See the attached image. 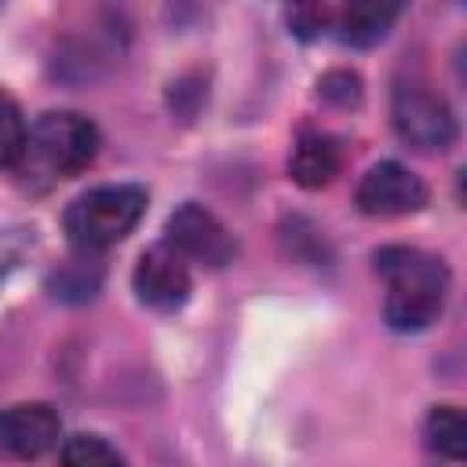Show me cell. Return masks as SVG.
I'll use <instances>...</instances> for the list:
<instances>
[{"label": "cell", "mask_w": 467, "mask_h": 467, "mask_svg": "<svg viewBox=\"0 0 467 467\" xmlns=\"http://www.w3.org/2000/svg\"><path fill=\"white\" fill-rule=\"evenodd\" d=\"M317 88H321V99L332 102V106H339V109L361 106V77L350 73V69H332V73H325Z\"/></svg>", "instance_id": "obj_15"}, {"label": "cell", "mask_w": 467, "mask_h": 467, "mask_svg": "<svg viewBox=\"0 0 467 467\" xmlns=\"http://www.w3.org/2000/svg\"><path fill=\"white\" fill-rule=\"evenodd\" d=\"M164 244L171 252H179L182 259H197L204 266H226L237 252L230 230L201 204L186 201L182 208H175L164 223Z\"/></svg>", "instance_id": "obj_6"}, {"label": "cell", "mask_w": 467, "mask_h": 467, "mask_svg": "<svg viewBox=\"0 0 467 467\" xmlns=\"http://www.w3.org/2000/svg\"><path fill=\"white\" fill-rule=\"evenodd\" d=\"M354 204L376 219H401L427 204V182L398 161H379L361 175Z\"/></svg>", "instance_id": "obj_5"}, {"label": "cell", "mask_w": 467, "mask_h": 467, "mask_svg": "<svg viewBox=\"0 0 467 467\" xmlns=\"http://www.w3.org/2000/svg\"><path fill=\"white\" fill-rule=\"evenodd\" d=\"M339 164H343L339 142L332 135H321V131H303L299 142L292 146V157H288V171L303 190L328 186L339 175Z\"/></svg>", "instance_id": "obj_9"}, {"label": "cell", "mask_w": 467, "mask_h": 467, "mask_svg": "<svg viewBox=\"0 0 467 467\" xmlns=\"http://www.w3.org/2000/svg\"><path fill=\"white\" fill-rule=\"evenodd\" d=\"M376 274L383 277V317L394 332H423L434 325L449 299V266L423 252L390 244L376 252Z\"/></svg>", "instance_id": "obj_1"}, {"label": "cell", "mask_w": 467, "mask_h": 467, "mask_svg": "<svg viewBox=\"0 0 467 467\" xmlns=\"http://www.w3.org/2000/svg\"><path fill=\"white\" fill-rule=\"evenodd\" d=\"M51 285L58 288L55 296H62V299H69V292H73V299H84V296H91V292L99 288V266H88L84 259L66 263V266L55 274Z\"/></svg>", "instance_id": "obj_16"}, {"label": "cell", "mask_w": 467, "mask_h": 467, "mask_svg": "<svg viewBox=\"0 0 467 467\" xmlns=\"http://www.w3.org/2000/svg\"><path fill=\"white\" fill-rule=\"evenodd\" d=\"M135 296L139 303H146L150 310H179L190 299V270L186 259L179 252H171L168 244H153L139 255L135 274H131Z\"/></svg>", "instance_id": "obj_7"}, {"label": "cell", "mask_w": 467, "mask_h": 467, "mask_svg": "<svg viewBox=\"0 0 467 467\" xmlns=\"http://www.w3.org/2000/svg\"><path fill=\"white\" fill-rule=\"evenodd\" d=\"M99 153V131L80 113H44L29 135L26 150L15 164L22 186L47 190L62 179L80 175Z\"/></svg>", "instance_id": "obj_2"}, {"label": "cell", "mask_w": 467, "mask_h": 467, "mask_svg": "<svg viewBox=\"0 0 467 467\" xmlns=\"http://www.w3.org/2000/svg\"><path fill=\"white\" fill-rule=\"evenodd\" d=\"M62 467H124L120 452L99 434H77L62 445Z\"/></svg>", "instance_id": "obj_12"}, {"label": "cell", "mask_w": 467, "mask_h": 467, "mask_svg": "<svg viewBox=\"0 0 467 467\" xmlns=\"http://www.w3.org/2000/svg\"><path fill=\"white\" fill-rule=\"evenodd\" d=\"M58 434L62 423L44 401H22L0 412V452L11 460H40L58 445Z\"/></svg>", "instance_id": "obj_8"}, {"label": "cell", "mask_w": 467, "mask_h": 467, "mask_svg": "<svg viewBox=\"0 0 467 467\" xmlns=\"http://www.w3.org/2000/svg\"><path fill=\"white\" fill-rule=\"evenodd\" d=\"M390 120H394L398 139L405 146L420 150V153H445L460 135L449 102L420 80H409V84L394 88Z\"/></svg>", "instance_id": "obj_4"}, {"label": "cell", "mask_w": 467, "mask_h": 467, "mask_svg": "<svg viewBox=\"0 0 467 467\" xmlns=\"http://www.w3.org/2000/svg\"><path fill=\"white\" fill-rule=\"evenodd\" d=\"M394 18L398 7H383V4H328V36L354 47H368L387 36Z\"/></svg>", "instance_id": "obj_10"}, {"label": "cell", "mask_w": 467, "mask_h": 467, "mask_svg": "<svg viewBox=\"0 0 467 467\" xmlns=\"http://www.w3.org/2000/svg\"><path fill=\"white\" fill-rule=\"evenodd\" d=\"M36 248V234L26 230V226H15V230H0V288L7 285V277L33 255Z\"/></svg>", "instance_id": "obj_14"}, {"label": "cell", "mask_w": 467, "mask_h": 467, "mask_svg": "<svg viewBox=\"0 0 467 467\" xmlns=\"http://www.w3.org/2000/svg\"><path fill=\"white\" fill-rule=\"evenodd\" d=\"M26 120H22V109L18 102L0 91V168H15L22 150H26Z\"/></svg>", "instance_id": "obj_13"}, {"label": "cell", "mask_w": 467, "mask_h": 467, "mask_svg": "<svg viewBox=\"0 0 467 467\" xmlns=\"http://www.w3.org/2000/svg\"><path fill=\"white\" fill-rule=\"evenodd\" d=\"M427 445L445 460H463L467 452V420L456 405H434L423 423Z\"/></svg>", "instance_id": "obj_11"}, {"label": "cell", "mask_w": 467, "mask_h": 467, "mask_svg": "<svg viewBox=\"0 0 467 467\" xmlns=\"http://www.w3.org/2000/svg\"><path fill=\"white\" fill-rule=\"evenodd\" d=\"M142 212H146L142 186H131V182L95 186L66 208L62 226L80 252H102V248L124 241L139 226Z\"/></svg>", "instance_id": "obj_3"}]
</instances>
